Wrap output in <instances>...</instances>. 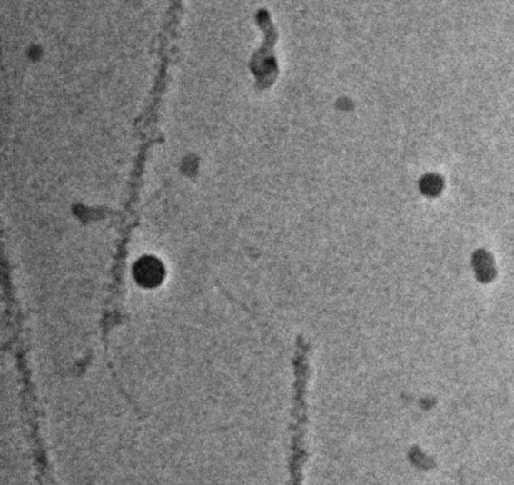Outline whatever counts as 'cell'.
Segmentation results:
<instances>
[{"label":"cell","mask_w":514,"mask_h":485,"mask_svg":"<svg viewBox=\"0 0 514 485\" xmlns=\"http://www.w3.org/2000/svg\"><path fill=\"white\" fill-rule=\"evenodd\" d=\"M133 272L136 282L146 288L156 287L163 280L164 275L163 265L153 257H145L136 262Z\"/></svg>","instance_id":"6da1fadb"}]
</instances>
